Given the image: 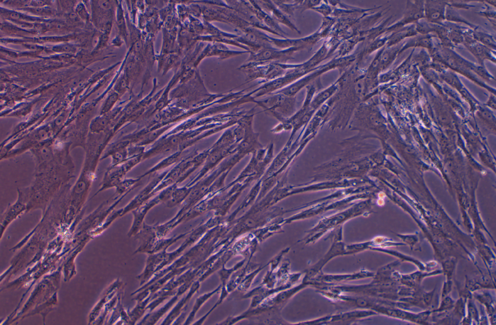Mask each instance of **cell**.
<instances>
[{
    "instance_id": "7",
    "label": "cell",
    "mask_w": 496,
    "mask_h": 325,
    "mask_svg": "<svg viewBox=\"0 0 496 325\" xmlns=\"http://www.w3.org/2000/svg\"><path fill=\"white\" fill-rule=\"evenodd\" d=\"M192 186H185L179 187L177 186L173 190L170 198L165 203L169 208L174 207L182 203L185 201L191 191Z\"/></svg>"
},
{
    "instance_id": "10",
    "label": "cell",
    "mask_w": 496,
    "mask_h": 325,
    "mask_svg": "<svg viewBox=\"0 0 496 325\" xmlns=\"http://www.w3.org/2000/svg\"><path fill=\"white\" fill-rule=\"evenodd\" d=\"M118 24L119 28L120 30V33L124 39L127 41V32L126 30L125 22L123 14V11L121 9V6L119 10V13L118 14Z\"/></svg>"
},
{
    "instance_id": "1",
    "label": "cell",
    "mask_w": 496,
    "mask_h": 325,
    "mask_svg": "<svg viewBox=\"0 0 496 325\" xmlns=\"http://www.w3.org/2000/svg\"><path fill=\"white\" fill-rule=\"evenodd\" d=\"M169 170L164 171L156 175L125 206L119 210L116 213V215L122 216L130 211H132L139 207L157 195L158 192L156 190V186L164 178Z\"/></svg>"
},
{
    "instance_id": "8",
    "label": "cell",
    "mask_w": 496,
    "mask_h": 325,
    "mask_svg": "<svg viewBox=\"0 0 496 325\" xmlns=\"http://www.w3.org/2000/svg\"><path fill=\"white\" fill-rule=\"evenodd\" d=\"M468 47L470 51L476 57L480 63H482L484 60L489 59L492 61L495 62L493 60L495 59L493 57L492 51L488 48L480 44L470 45Z\"/></svg>"
},
{
    "instance_id": "6",
    "label": "cell",
    "mask_w": 496,
    "mask_h": 325,
    "mask_svg": "<svg viewBox=\"0 0 496 325\" xmlns=\"http://www.w3.org/2000/svg\"><path fill=\"white\" fill-rule=\"evenodd\" d=\"M185 151H177L174 152L172 154L164 158L154 167L138 177L141 180L144 177L147 175H150L160 170L166 168L176 163L179 162L183 159L181 157Z\"/></svg>"
},
{
    "instance_id": "11",
    "label": "cell",
    "mask_w": 496,
    "mask_h": 325,
    "mask_svg": "<svg viewBox=\"0 0 496 325\" xmlns=\"http://www.w3.org/2000/svg\"><path fill=\"white\" fill-rule=\"evenodd\" d=\"M480 42L485 44L490 47H495V41L492 36L484 32H479L475 34Z\"/></svg>"
},
{
    "instance_id": "3",
    "label": "cell",
    "mask_w": 496,
    "mask_h": 325,
    "mask_svg": "<svg viewBox=\"0 0 496 325\" xmlns=\"http://www.w3.org/2000/svg\"><path fill=\"white\" fill-rule=\"evenodd\" d=\"M448 1L429 0L424 1V18L431 23H439L445 19Z\"/></svg>"
},
{
    "instance_id": "9",
    "label": "cell",
    "mask_w": 496,
    "mask_h": 325,
    "mask_svg": "<svg viewBox=\"0 0 496 325\" xmlns=\"http://www.w3.org/2000/svg\"><path fill=\"white\" fill-rule=\"evenodd\" d=\"M430 43L429 38L428 36L424 35L422 37L415 38L414 39L412 40L410 42H408L405 46V49L412 46H422L428 47L431 45Z\"/></svg>"
},
{
    "instance_id": "2",
    "label": "cell",
    "mask_w": 496,
    "mask_h": 325,
    "mask_svg": "<svg viewBox=\"0 0 496 325\" xmlns=\"http://www.w3.org/2000/svg\"><path fill=\"white\" fill-rule=\"evenodd\" d=\"M290 53V49H281L265 46L255 51L250 52L246 62L282 63L288 59Z\"/></svg>"
},
{
    "instance_id": "5",
    "label": "cell",
    "mask_w": 496,
    "mask_h": 325,
    "mask_svg": "<svg viewBox=\"0 0 496 325\" xmlns=\"http://www.w3.org/2000/svg\"><path fill=\"white\" fill-rule=\"evenodd\" d=\"M374 275L372 272L366 270H362L359 273L350 275H325L320 274L317 275L316 279L318 281H321L324 282H333L341 281L343 280L357 279H363L374 277Z\"/></svg>"
},
{
    "instance_id": "4",
    "label": "cell",
    "mask_w": 496,
    "mask_h": 325,
    "mask_svg": "<svg viewBox=\"0 0 496 325\" xmlns=\"http://www.w3.org/2000/svg\"><path fill=\"white\" fill-rule=\"evenodd\" d=\"M424 1H407L402 23L415 22L424 18Z\"/></svg>"
}]
</instances>
